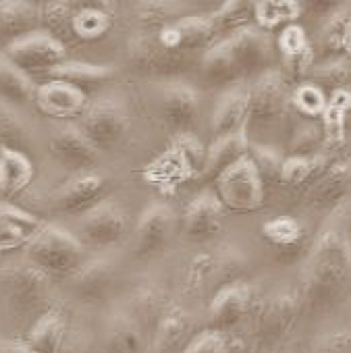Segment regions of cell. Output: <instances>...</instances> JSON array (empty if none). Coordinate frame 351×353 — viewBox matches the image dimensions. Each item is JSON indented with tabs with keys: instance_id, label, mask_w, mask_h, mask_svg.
Returning <instances> with one entry per match:
<instances>
[{
	"instance_id": "6da1fadb",
	"label": "cell",
	"mask_w": 351,
	"mask_h": 353,
	"mask_svg": "<svg viewBox=\"0 0 351 353\" xmlns=\"http://www.w3.org/2000/svg\"><path fill=\"white\" fill-rule=\"evenodd\" d=\"M277 48L270 36L256 26L217 42L202 57L200 71L210 88H237L243 79H256L274 65Z\"/></svg>"
},
{
	"instance_id": "7a4b0ae2",
	"label": "cell",
	"mask_w": 351,
	"mask_h": 353,
	"mask_svg": "<svg viewBox=\"0 0 351 353\" xmlns=\"http://www.w3.org/2000/svg\"><path fill=\"white\" fill-rule=\"evenodd\" d=\"M349 279V237L343 219H330L314 241L303 268V297L328 303L339 297Z\"/></svg>"
},
{
	"instance_id": "3957f363",
	"label": "cell",
	"mask_w": 351,
	"mask_h": 353,
	"mask_svg": "<svg viewBox=\"0 0 351 353\" xmlns=\"http://www.w3.org/2000/svg\"><path fill=\"white\" fill-rule=\"evenodd\" d=\"M289 83L281 71L270 69L248 88L245 135L250 141L277 131L289 110Z\"/></svg>"
},
{
	"instance_id": "277c9868",
	"label": "cell",
	"mask_w": 351,
	"mask_h": 353,
	"mask_svg": "<svg viewBox=\"0 0 351 353\" xmlns=\"http://www.w3.org/2000/svg\"><path fill=\"white\" fill-rule=\"evenodd\" d=\"M26 250L30 262L48 279L69 281L86 264L79 239L54 225H44Z\"/></svg>"
},
{
	"instance_id": "5b68a950",
	"label": "cell",
	"mask_w": 351,
	"mask_h": 353,
	"mask_svg": "<svg viewBox=\"0 0 351 353\" xmlns=\"http://www.w3.org/2000/svg\"><path fill=\"white\" fill-rule=\"evenodd\" d=\"M206 160V148L190 133H181L164 150L152 164L146 166L148 181L160 185L162 190L174 188L181 181L194 179L202 174Z\"/></svg>"
},
{
	"instance_id": "8992f818",
	"label": "cell",
	"mask_w": 351,
	"mask_h": 353,
	"mask_svg": "<svg viewBox=\"0 0 351 353\" xmlns=\"http://www.w3.org/2000/svg\"><path fill=\"white\" fill-rule=\"evenodd\" d=\"M212 188L223 208L235 214L256 212L268 200L258 170L248 154L239 158L233 166H229L223 174H219Z\"/></svg>"
},
{
	"instance_id": "52a82bcc",
	"label": "cell",
	"mask_w": 351,
	"mask_h": 353,
	"mask_svg": "<svg viewBox=\"0 0 351 353\" xmlns=\"http://www.w3.org/2000/svg\"><path fill=\"white\" fill-rule=\"evenodd\" d=\"M301 312V293L295 287L281 289L254 307L252 332L260 347H272L289 334Z\"/></svg>"
},
{
	"instance_id": "ba28073f",
	"label": "cell",
	"mask_w": 351,
	"mask_h": 353,
	"mask_svg": "<svg viewBox=\"0 0 351 353\" xmlns=\"http://www.w3.org/2000/svg\"><path fill=\"white\" fill-rule=\"evenodd\" d=\"M3 57L30 79L40 75L48 77V73L67 61V46L40 30L28 38L7 44Z\"/></svg>"
},
{
	"instance_id": "9c48e42d",
	"label": "cell",
	"mask_w": 351,
	"mask_h": 353,
	"mask_svg": "<svg viewBox=\"0 0 351 353\" xmlns=\"http://www.w3.org/2000/svg\"><path fill=\"white\" fill-rule=\"evenodd\" d=\"M75 127L100 152L114 148L125 137L129 129V117L121 102L104 98L96 104H88Z\"/></svg>"
},
{
	"instance_id": "30bf717a",
	"label": "cell",
	"mask_w": 351,
	"mask_h": 353,
	"mask_svg": "<svg viewBox=\"0 0 351 353\" xmlns=\"http://www.w3.org/2000/svg\"><path fill=\"white\" fill-rule=\"evenodd\" d=\"M3 291L15 314L30 316L40 312L48 301L50 279L32 262L19 264L3 276Z\"/></svg>"
},
{
	"instance_id": "8fae6325",
	"label": "cell",
	"mask_w": 351,
	"mask_h": 353,
	"mask_svg": "<svg viewBox=\"0 0 351 353\" xmlns=\"http://www.w3.org/2000/svg\"><path fill=\"white\" fill-rule=\"evenodd\" d=\"M129 231V216L117 202H100L86 214L77 229V239L86 248H110L125 239Z\"/></svg>"
},
{
	"instance_id": "7c38bea8",
	"label": "cell",
	"mask_w": 351,
	"mask_h": 353,
	"mask_svg": "<svg viewBox=\"0 0 351 353\" xmlns=\"http://www.w3.org/2000/svg\"><path fill=\"white\" fill-rule=\"evenodd\" d=\"M172 227H174V214L168 206L154 204L148 210H143L131 239L133 256L137 260L156 258L168 245L172 237Z\"/></svg>"
},
{
	"instance_id": "4fadbf2b",
	"label": "cell",
	"mask_w": 351,
	"mask_h": 353,
	"mask_svg": "<svg viewBox=\"0 0 351 353\" xmlns=\"http://www.w3.org/2000/svg\"><path fill=\"white\" fill-rule=\"evenodd\" d=\"M252 303H254V291L248 283L235 281L223 285L208 305L210 330L225 334L227 330L237 328L250 316Z\"/></svg>"
},
{
	"instance_id": "5bb4252c",
	"label": "cell",
	"mask_w": 351,
	"mask_h": 353,
	"mask_svg": "<svg viewBox=\"0 0 351 353\" xmlns=\"http://www.w3.org/2000/svg\"><path fill=\"white\" fill-rule=\"evenodd\" d=\"M225 229V208L214 192H202L183 214V237L190 243H210Z\"/></svg>"
},
{
	"instance_id": "9a60e30c",
	"label": "cell",
	"mask_w": 351,
	"mask_h": 353,
	"mask_svg": "<svg viewBox=\"0 0 351 353\" xmlns=\"http://www.w3.org/2000/svg\"><path fill=\"white\" fill-rule=\"evenodd\" d=\"M279 57H281V75L289 81H305L310 71L316 65V50L305 36L303 28L293 23L281 30L277 44H274Z\"/></svg>"
},
{
	"instance_id": "2e32d148",
	"label": "cell",
	"mask_w": 351,
	"mask_h": 353,
	"mask_svg": "<svg viewBox=\"0 0 351 353\" xmlns=\"http://www.w3.org/2000/svg\"><path fill=\"white\" fill-rule=\"evenodd\" d=\"M108 183L102 174L83 170L59 188L52 202L54 208L65 214H86L96 204L102 202Z\"/></svg>"
},
{
	"instance_id": "e0dca14e",
	"label": "cell",
	"mask_w": 351,
	"mask_h": 353,
	"mask_svg": "<svg viewBox=\"0 0 351 353\" xmlns=\"http://www.w3.org/2000/svg\"><path fill=\"white\" fill-rule=\"evenodd\" d=\"M34 104L42 114L50 119L71 121V119H79L88 108V94H83L81 90L69 83L46 79L44 83L36 85Z\"/></svg>"
},
{
	"instance_id": "ac0fdd59",
	"label": "cell",
	"mask_w": 351,
	"mask_h": 353,
	"mask_svg": "<svg viewBox=\"0 0 351 353\" xmlns=\"http://www.w3.org/2000/svg\"><path fill=\"white\" fill-rule=\"evenodd\" d=\"M117 285V270L108 260H92L86 262L71 279L69 289L71 293L90 305L104 303L110 299Z\"/></svg>"
},
{
	"instance_id": "d6986e66",
	"label": "cell",
	"mask_w": 351,
	"mask_h": 353,
	"mask_svg": "<svg viewBox=\"0 0 351 353\" xmlns=\"http://www.w3.org/2000/svg\"><path fill=\"white\" fill-rule=\"evenodd\" d=\"M194 336V322L179 305H168L148 341V353H183Z\"/></svg>"
},
{
	"instance_id": "ffe728a7",
	"label": "cell",
	"mask_w": 351,
	"mask_h": 353,
	"mask_svg": "<svg viewBox=\"0 0 351 353\" xmlns=\"http://www.w3.org/2000/svg\"><path fill=\"white\" fill-rule=\"evenodd\" d=\"M349 162L339 160L326 166L305 190V202L310 208H339L345 204L349 194Z\"/></svg>"
},
{
	"instance_id": "44dd1931",
	"label": "cell",
	"mask_w": 351,
	"mask_h": 353,
	"mask_svg": "<svg viewBox=\"0 0 351 353\" xmlns=\"http://www.w3.org/2000/svg\"><path fill=\"white\" fill-rule=\"evenodd\" d=\"M112 28L110 11L100 3H69L67 42H98Z\"/></svg>"
},
{
	"instance_id": "7402d4cb",
	"label": "cell",
	"mask_w": 351,
	"mask_h": 353,
	"mask_svg": "<svg viewBox=\"0 0 351 353\" xmlns=\"http://www.w3.org/2000/svg\"><path fill=\"white\" fill-rule=\"evenodd\" d=\"M52 158L73 170H90L98 162V150L83 137L77 127H63L50 137Z\"/></svg>"
},
{
	"instance_id": "603a6c76",
	"label": "cell",
	"mask_w": 351,
	"mask_h": 353,
	"mask_svg": "<svg viewBox=\"0 0 351 353\" xmlns=\"http://www.w3.org/2000/svg\"><path fill=\"white\" fill-rule=\"evenodd\" d=\"M36 166L32 158L13 148H0V200L11 204L34 181Z\"/></svg>"
},
{
	"instance_id": "cb8c5ba5",
	"label": "cell",
	"mask_w": 351,
	"mask_h": 353,
	"mask_svg": "<svg viewBox=\"0 0 351 353\" xmlns=\"http://www.w3.org/2000/svg\"><path fill=\"white\" fill-rule=\"evenodd\" d=\"M42 227L44 223L38 216L19 210L13 204L0 202V256L28 248Z\"/></svg>"
},
{
	"instance_id": "d4e9b609",
	"label": "cell",
	"mask_w": 351,
	"mask_h": 353,
	"mask_svg": "<svg viewBox=\"0 0 351 353\" xmlns=\"http://www.w3.org/2000/svg\"><path fill=\"white\" fill-rule=\"evenodd\" d=\"M200 112V94L190 83L177 81L164 88L162 92V117L168 127L183 131L194 125Z\"/></svg>"
},
{
	"instance_id": "484cf974",
	"label": "cell",
	"mask_w": 351,
	"mask_h": 353,
	"mask_svg": "<svg viewBox=\"0 0 351 353\" xmlns=\"http://www.w3.org/2000/svg\"><path fill=\"white\" fill-rule=\"evenodd\" d=\"M67 320L59 310H46L38 316L26 334L23 345L30 353H63L67 347Z\"/></svg>"
},
{
	"instance_id": "4316f807",
	"label": "cell",
	"mask_w": 351,
	"mask_h": 353,
	"mask_svg": "<svg viewBox=\"0 0 351 353\" xmlns=\"http://www.w3.org/2000/svg\"><path fill=\"white\" fill-rule=\"evenodd\" d=\"M245 119H248V88L237 85L227 90L212 112L210 127L214 139L245 131Z\"/></svg>"
},
{
	"instance_id": "83f0119b",
	"label": "cell",
	"mask_w": 351,
	"mask_h": 353,
	"mask_svg": "<svg viewBox=\"0 0 351 353\" xmlns=\"http://www.w3.org/2000/svg\"><path fill=\"white\" fill-rule=\"evenodd\" d=\"M250 150V139L245 131L214 139L210 148H206V160L202 168V181L204 183H214L217 176L223 174L229 166H233L239 158H243Z\"/></svg>"
},
{
	"instance_id": "f1b7e54d",
	"label": "cell",
	"mask_w": 351,
	"mask_h": 353,
	"mask_svg": "<svg viewBox=\"0 0 351 353\" xmlns=\"http://www.w3.org/2000/svg\"><path fill=\"white\" fill-rule=\"evenodd\" d=\"M168 303H166V295L158 285H141L137 291L131 293L127 307L123 310L146 334L148 330L152 332L158 324V320L162 318V314L166 312Z\"/></svg>"
},
{
	"instance_id": "f546056e",
	"label": "cell",
	"mask_w": 351,
	"mask_h": 353,
	"mask_svg": "<svg viewBox=\"0 0 351 353\" xmlns=\"http://www.w3.org/2000/svg\"><path fill=\"white\" fill-rule=\"evenodd\" d=\"M42 30L40 7L32 3H0V40L17 42Z\"/></svg>"
},
{
	"instance_id": "4dcf8cb0",
	"label": "cell",
	"mask_w": 351,
	"mask_h": 353,
	"mask_svg": "<svg viewBox=\"0 0 351 353\" xmlns=\"http://www.w3.org/2000/svg\"><path fill=\"white\" fill-rule=\"evenodd\" d=\"M104 353H148V334L125 312H119L106 324Z\"/></svg>"
},
{
	"instance_id": "1f68e13d",
	"label": "cell",
	"mask_w": 351,
	"mask_h": 353,
	"mask_svg": "<svg viewBox=\"0 0 351 353\" xmlns=\"http://www.w3.org/2000/svg\"><path fill=\"white\" fill-rule=\"evenodd\" d=\"M349 34H351V17L347 5L337 7L324 21L318 38V48L326 57L324 61L332 59H347L349 57Z\"/></svg>"
},
{
	"instance_id": "d6a6232c",
	"label": "cell",
	"mask_w": 351,
	"mask_h": 353,
	"mask_svg": "<svg viewBox=\"0 0 351 353\" xmlns=\"http://www.w3.org/2000/svg\"><path fill=\"white\" fill-rule=\"evenodd\" d=\"M112 77V71L108 67L90 65V63H77V61H65L59 65L52 73H48V79H57L63 83H69L83 94H90L104 85Z\"/></svg>"
},
{
	"instance_id": "836d02e7",
	"label": "cell",
	"mask_w": 351,
	"mask_h": 353,
	"mask_svg": "<svg viewBox=\"0 0 351 353\" xmlns=\"http://www.w3.org/2000/svg\"><path fill=\"white\" fill-rule=\"evenodd\" d=\"M217 42L227 40L254 26V3H225L217 13L208 15Z\"/></svg>"
},
{
	"instance_id": "e575fe53",
	"label": "cell",
	"mask_w": 351,
	"mask_h": 353,
	"mask_svg": "<svg viewBox=\"0 0 351 353\" xmlns=\"http://www.w3.org/2000/svg\"><path fill=\"white\" fill-rule=\"evenodd\" d=\"M34 79L13 67L5 57H0V100L11 106H26L34 102Z\"/></svg>"
},
{
	"instance_id": "d590c367",
	"label": "cell",
	"mask_w": 351,
	"mask_h": 353,
	"mask_svg": "<svg viewBox=\"0 0 351 353\" xmlns=\"http://www.w3.org/2000/svg\"><path fill=\"white\" fill-rule=\"evenodd\" d=\"M301 7L293 0H268V3H254V26L262 32L283 30L299 19Z\"/></svg>"
},
{
	"instance_id": "8d00e7d4",
	"label": "cell",
	"mask_w": 351,
	"mask_h": 353,
	"mask_svg": "<svg viewBox=\"0 0 351 353\" xmlns=\"http://www.w3.org/2000/svg\"><path fill=\"white\" fill-rule=\"evenodd\" d=\"M324 154L316 158H293L285 156L281 164V181L279 188L283 190H299L310 188V183L324 170Z\"/></svg>"
},
{
	"instance_id": "74e56055",
	"label": "cell",
	"mask_w": 351,
	"mask_h": 353,
	"mask_svg": "<svg viewBox=\"0 0 351 353\" xmlns=\"http://www.w3.org/2000/svg\"><path fill=\"white\" fill-rule=\"evenodd\" d=\"M308 81L314 83L326 98L337 92L347 90L349 85V59H332L320 61L308 75Z\"/></svg>"
},
{
	"instance_id": "f35d334b",
	"label": "cell",
	"mask_w": 351,
	"mask_h": 353,
	"mask_svg": "<svg viewBox=\"0 0 351 353\" xmlns=\"http://www.w3.org/2000/svg\"><path fill=\"white\" fill-rule=\"evenodd\" d=\"M324 154V131L314 121H303L295 127L289 137L287 156L293 158H316Z\"/></svg>"
},
{
	"instance_id": "ab89813d",
	"label": "cell",
	"mask_w": 351,
	"mask_h": 353,
	"mask_svg": "<svg viewBox=\"0 0 351 353\" xmlns=\"http://www.w3.org/2000/svg\"><path fill=\"white\" fill-rule=\"evenodd\" d=\"M248 156L252 158L260 181L266 190V196L270 198V194L279 188L281 181V164H283V156L279 152H274L272 148L264 145V143H250Z\"/></svg>"
},
{
	"instance_id": "60d3db41",
	"label": "cell",
	"mask_w": 351,
	"mask_h": 353,
	"mask_svg": "<svg viewBox=\"0 0 351 353\" xmlns=\"http://www.w3.org/2000/svg\"><path fill=\"white\" fill-rule=\"evenodd\" d=\"M262 235L274 248L289 250V248H295L305 237V231L301 223L293 216H274L268 223H264Z\"/></svg>"
},
{
	"instance_id": "b9f144b4",
	"label": "cell",
	"mask_w": 351,
	"mask_h": 353,
	"mask_svg": "<svg viewBox=\"0 0 351 353\" xmlns=\"http://www.w3.org/2000/svg\"><path fill=\"white\" fill-rule=\"evenodd\" d=\"M326 102L328 98L310 81H303L299 83L293 94L289 96V104H293L303 117H308L310 121L316 119V117H322L324 110H326Z\"/></svg>"
},
{
	"instance_id": "7bdbcfd3",
	"label": "cell",
	"mask_w": 351,
	"mask_h": 353,
	"mask_svg": "<svg viewBox=\"0 0 351 353\" xmlns=\"http://www.w3.org/2000/svg\"><path fill=\"white\" fill-rule=\"evenodd\" d=\"M28 131L21 119L5 104H0V148H13L26 152Z\"/></svg>"
},
{
	"instance_id": "ee69618b",
	"label": "cell",
	"mask_w": 351,
	"mask_h": 353,
	"mask_svg": "<svg viewBox=\"0 0 351 353\" xmlns=\"http://www.w3.org/2000/svg\"><path fill=\"white\" fill-rule=\"evenodd\" d=\"M183 353H231V343L223 332L206 328L200 334L192 336Z\"/></svg>"
},
{
	"instance_id": "f6af8a7d",
	"label": "cell",
	"mask_w": 351,
	"mask_h": 353,
	"mask_svg": "<svg viewBox=\"0 0 351 353\" xmlns=\"http://www.w3.org/2000/svg\"><path fill=\"white\" fill-rule=\"evenodd\" d=\"M214 266H217V258H212V256L194 258V262L190 264V270H188V281H185L188 293L200 291L214 276Z\"/></svg>"
},
{
	"instance_id": "bcb514c9",
	"label": "cell",
	"mask_w": 351,
	"mask_h": 353,
	"mask_svg": "<svg viewBox=\"0 0 351 353\" xmlns=\"http://www.w3.org/2000/svg\"><path fill=\"white\" fill-rule=\"evenodd\" d=\"M347 349H349L347 332H334V334H328L324 341H320L312 353H347Z\"/></svg>"
},
{
	"instance_id": "7dc6e473",
	"label": "cell",
	"mask_w": 351,
	"mask_h": 353,
	"mask_svg": "<svg viewBox=\"0 0 351 353\" xmlns=\"http://www.w3.org/2000/svg\"><path fill=\"white\" fill-rule=\"evenodd\" d=\"M0 353H30L23 343H0Z\"/></svg>"
},
{
	"instance_id": "c3c4849f",
	"label": "cell",
	"mask_w": 351,
	"mask_h": 353,
	"mask_svg": "<svg viewBox=\"0 0 351 353\" xmlns=\"http://www.w3.org/2000/svg\"><path fill=\"white\" fill-rule=\"evenodd\" d=\"M63 353H79V351H71V349H67V347H65V351H63Z\"/></svg>"
}]
</instances>
